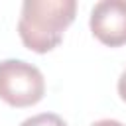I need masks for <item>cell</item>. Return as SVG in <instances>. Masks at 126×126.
Listing matches in <instances>:
<instances>
[{"label":"cell","instance_id":"cell-1","mask_svg":"<svg viewBox=\"0 0 126 126\" xmlns=\"http://www.w3.org/2000/svg\"><path fill=\"white\" fill-rule=\"evenodd\" d=\"M75 14V0H26L18 20L22 43L35 53L55 49L63 41V33L73 24Z\"/></svg>","mask_w":126,"mask_h":126},{"label":"cell","instance_id":"cell-2","mask_svg":"<svg viewBox=\"0 0 126 126\" xmlns=\"http://www.w3.org/2000/svg\"><path fill=\"white\" fill-rule=\"evenodd\" d=\"M45 94V79L41 71L24 59L0 61V98L14 106L26 108L37 104Z\"/></svg>","mask_w":126,"mask_h":126},{"label":"cell","instance_id":"cell-3","mask_svg":"<svg viewBox=\"0 0 126 126\" xmlns=\"http://www.w3.org/2000/svg\"><path fill=\"white\" fill-rule=\"evenodd\" d=\"M89 26L93 35L108 45L120 47L126 43V0H100L93 6Z\"/></svg>","mask_w":126,"mask_h":126},{"label":"cell","instance_id":"cell-4","mask_svg":"<svg viewBox=\"0 0 126 126\" xmlns=\"http://www.w3.org/2000/svg\"><path fill=\"white\" fill-rule=\"evenodd\" d=\"M20 126H67V122L55 112H41V114L26 118Z\"/></svg>","mask_w":126,"mask_h":126},{"label":"cell","instance_id":"cell-5","mask_svg":"<svg viewBox=\"0 0 126 126\" xmlns=\"http://www.w3.org/2000/svg\"><path fill=\"white\" fill-rule=\"evenodd\" d=\"M118 94H120V98L126 102V69L122 71V75H120V79H118Z\"/></svg>","mask_w":126,"mask_h":126},{"label":"cell","instance_id":"cell-6","mask_svg":"<svg viewBox=\"0 0 126 126\" xmlns=\"http://www.w3.org/2000/svg\"><path fill=\"white\" fill-rule=\"evenodd\" d=\"M91 126H124V124H122V122H118V120H112V118H102V120L93 122Z\"/></svg>","mask_w":126,"mask_h":126}]
</instances>
